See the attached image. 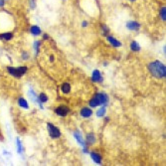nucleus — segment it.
I'll return each instance as SVG.
<instances>
[{
  "label": "nucleus",
  "instance_id": "nucleus-1",
  "mask_svg": "<svg viewBox=\"0 0 166 166\" xmlns=\"http://www.w3.org/2000/svg\"><path fill=\"white\" fill-rule=\"evenodd\" d=\"M148 71L151 74V76L156 79H165L166 77V67L163 63H161L158 60L151 62L147 66Z\"/></svg>",
  "mask_w": 166,
  "mask_h": 166
},
{
  "label": "nucleus",
  "instance_id": "nucleus-2",
  "mask_svg": "<svg viewBox=\"0 0 166 166\" xmlns=\"http://www.w3.org/2000/svg\"><path fill=\"white\" fill-rule=\"evenodd\" d=\"M109 97L107 95V94H105L103 92H99L93 95V97L89 101V105H90V107H101V105H107L109 103Z\"/></svg>",
  "mask_w": 166,
  "mask_h": 166
},
{
  "label": "nucleus",
  "instance_id": "nucleus-3",
  "mask_svg": "<svg viewBox=\"0 0 166 166\" xmlns=\"http://www.w3.org/2000/svg\"><path fill=\"white\" fill-rule=\"evenodd\" d=\"M6 71L11 77L15 79H21L28 71V67L26 66H20V67H7Z\"/></svg>",
  "mask_w": 166,
  "mask_h": 166
},
{
  "label": "nucleus",
  "instance_id": "nucleus-4",
  "mask_svg": "<svg viewBox=\"0 0 166 166\" xmlns=\"http://www.w3.org/2000/svg\"><path fill=\"white\" fill-rule=\"evenodd\" d=\"M47 128H48V132H49L50 137L52 139H58V138L61 137L62 135L61 130H60L59 127L54 125L53 123H47Z\"/></svg>",
  "mask_w": 166,
  "mask_h": 166
},
{
  "label": "nucleus",
  "instance_id": "nucleus-5",
  "mask_svg": "<svg viewBox=\"0 0 166 166\" xmlns=\"http://www.w3.org/2000/svg\"><path fill=\"white\" fill-rule=\"evenodd\" d=\"M69 113H70L69 107H67V105H58V107L55 109V113L58 115V117H67Z\"/></svg>",
  "mask_w": 166,
  "mask_h": 166
},
{
  "label": "nucleus",
  "instance_id": "nucleus-6",
  "mask_svg": "<svg viewBox=\"0 0 166 166\" xmlns=\"http://www.w3.org/2000/svg\"><path fill=\"white\" fill-rule=\"evenodd\" d=\"M27 95H28L29 99H31V101H32L33 103H36L37 105H39L41 109H43V105H42V103H41L40 101H39V97H38V95H37V94H36V93H35V91L33 90L32 88H29V91H28V93H27Z\"/></svg>",
  "mask_w": 166,
  "mask_h": 166
},
{
  "label": "nucleus",
  "instance_id": "nucleus-7",
  "mask_svg": "<svg viewBox=\"0 0 166 166\" xmlns=\"http://www.w3.org/2000/svg\"><path fill=\"white\" fill-rule=\"evenodd\" d=\"M80 115L83 119H90L93 115V109L88 107H82V109L80 111Z\"/></svg>",
  "mask_w": 166,
  "mask_h": 166
},
{
  "label": "nucleus",
  "instance_id": "nucleus-8",
  "mask_svg": "<svg viewBox=\"0 0 166 166\" xmlns=\"http://www.w3.org/2000/svg\"><path fill=\"white\" fill-rule=\"evenodd\" d=\"M126 28L129 31H138L140 29V24L137 21L130 20V21L126 22Z\"/></svg>",
  "mask_w": 166,
  "mask_h": 166
},
{
  "label": "nucleus",
  "instance_id": "nucleus-9",
  "mask_svg": "<svg viewBox=\"0 0 166 166\" xmlns=\"http://www.w3.org/2000/svg\"><path fill=\"white\" fill-rule=\"evenodd\" d=\"M74 137L75 139H76V141L79 143V144L81 145L82 147H87V143H86V140L84 139V137H83L82 133H81L80 131H75L74 132Z\"/></svg>",
  "mask_w": 166,
  "mask_h": 166
},
{
  "label": "nucleus",
  "instance_id": "nucleus-10",
  "mask_svg": "<svg viewBox=\"0 0 166 166\" xmlns=\"http://www.w3.org/2000/svg\"><path fill=\"white\" fill-rule=\"evenodd\" d=\"M107 42L111 45V46H113L115 48H120L122 46V43L120 42V41H119L117 39H115L113 36H111V35H107Z\"/></svg>",
  "mask_w": 166,
  "mask_h": 166
},
{
  "label": "nucleus",
  "instance_id": "nucleus-11",
  "mask_svg": "<svg viewBox=\"0 0 166 166\" xmlns=\"http://www.w3.org/2000/svg\"><path fill=\"white\" fill-rule=\"evenodd\" d=\"M92 81L94 83H101L103 82V75L97 69H95L92 73Z\"/></svg>",
  "mask_w": 166,
  "mask_h": 166
},
{
  "label": "nucleus",
  "instance_id": "nucleus-12",
  "mask_svg": "<svg viewBox=\"0 0 166 166\" xmlns=\"http://www.w3.org/2000/svg\"><path fill=\"white\" fill-rule=\"evenodd\" d=\"M14 38V34L12 32H3L0 34V40L4 42H9Z\"/></svg>",
  "mask_w": 166,
  "mask_h": 166
},
{
  "label": "nucleus",
  "instance_id": "nucleus-13",
  "mask_svg": "<svg viewBox=\"0 0 166 166\" xmlns=\"http://www.w3.org/2000/svg\"><path fill=\"white\" fill-rule=\"evenodd\" d=\"M29 32H30V34L33 35V36L38 37L39 35L42 34V29L39 26H37V25H33V26H31L30 29H29Z\"/></svg>",
  "mask_w": 166,
  "mask_h": 166
},
{
  "label": "nucleus",
  "instance_id": "nucleus-14",
  "mask_svg": "<svg viewBox=\"0 0 166 166\" xmlns=\"http://www.w3.org/2000/svg\"><path fill=\"white\" fill-rule=\"evenodd\" d=\"M91 158L97 164H101V155L99 153L95 152V151H93L91 152Z\"/></svg>",
  "mask_w": 166,
  "mask_h": 166
},
{
  "label": "nucleus",
  "instance_id": "nucleus-15",
  "mask_svg": "<svg viewBox=\"0 0 166 166\" xmlns=\"http://www.w3.org/2000/svg\"><path fill=\"white\" fill-rule=\"evenodd\" d=\"M97 141V138L94 133H88L86 136V143L87 145H93Z\"/></svg>",
  "mask_w": 166,
  "mask_h": 166
},
{
  "label": "nucleus",
  "instance_id": "nucleus-16",
  "mask_svg": "<svg viewBox=\"0 0 166 166\" xmlns=\"http://www.w3.org/2000/svg\"><path fill=\"white\" fill-rule=\"evenodd\" d=\"M18 103V105H19L21 109H29V103L28 101H27L26 99H24V97H19L17 101Z\"/></svg>",
  "mask_w": 166,
  "mask_h": 166
},
{
  "label": "nucleus",
  "instance_id": "nucleus-17",
  "mask_svg": "<svg viewBox=\"0 0 166 166\" xmlns=\"http://www.w3.org/2000/svg\"><path fill=\"white\" fill-rule=\"evenodd\" d=\"M105 113H107V107H105V105H101V107L97 111L95 115H97V117L101 119V117H105Z\"/></svg>",
  "mask_w": 166,
  "mask_h": 166
},
{
  "label": "nucleus",
  "instance_id": "nucleus-18",
  "mask_svg": "<svg viewBox=\"0 0 166 166\" xmlns=\"http://www.w3.org/2000/svg\"><path fill=\"white\" fill-rule=\"evenodd\" d=\"M61 91L64 95H68L71 92V84L70 83H64L61 86Z\"/></svg>",
  "mask_w": 166,
  "mask_h": 166
},
{
  "label": "nucleus",
  "instance_id": "nucleus-19",
  "mask_svg": "<svg viewBox=\"0 0 166 166\" xmlns=\"http://www.w3.org/2000/svg\"><path fill=\"white\" fill-rule=\"evenodd\" d=\"M130 50L135 52V53H137V52H139L140 50H141V47L138 44V42H136V41H131V42H130Z\"/></svg>",
  "mask_w": 166,
  "mask_h": 166
},
{
  "label": "nucleus",
  "instance_id": "nucleus-20",
  "mask_svg": "<svg viewBox=\"0 0 166 166\" xmlns=\"http://www.w3.org/2000/svg\"><path fill=\"white\" fill-rule=\"evenodd\" d=\"M16 145H17V152L19 155H22L24 152V147H23V144H22L21 140L19 138H16Z\"/></svg>",
  "mask_w": 166,
  "mask_h": 166
},
{
  "label": "nucleus",
  "instance_id": "nucleus-21",
  "mask_svg": "<svg viewBox=\"0 0 166 166\" xmlns=\"http://www.w3.org/2000/svg\"><path fill=\"white\" fill-rule=\"evenodd\" d=\"M41 44H42V42H41V41H39V40L35 41V42L33 43V47H34V50H35V53H36V55L39 53V52H40Z\"/></svg>",
  "mask_w": 166,
  "mask_h": 166
},
{
  "label": "nucleus",
  "instance_id": "nucleus-22",
  "mask_svg": "<svg viewBox=\"0 0 166 166\" xmlns=\"http://www.w3.org/2000/svg\"><path fill=\"white\" fill-rule=\"evenodd\" d=\"M38 97H39V101H40L41 103H45L48 101V95L45 94V93H41V94L38 95Z\"/></svg>",
  "mask_w": 166,
  "mask_h": 166
},
{
  "label": "nucleus",
  "instance_id": "nucleus-23",
  "mask_svg": "<svg viewBox=\"0 0 166 166\" xmlns=\"http://www.w3.org/2000/svg\"><path fill=\"white\" fill-rule=\"evenodd\" d=\"M159 15H160L161 20L165 22V20H166V7H165V5L162 6V7L160 8V12H159Z\"/></svg>",
  "mask_w": 166,
  "mask_h": 166
},
{
  "label": "nucleus",
  "instance_id": "nucleus-24",
  "mask_svg": "<svg viewBox=\"0 0 166 166\" xmlns=\"http://www.w3.org/2000/svg\"><path fill=\"white\" fill-rule=\"evenodd\" d=\"M101 31H103V35H105V36H107V35H109V27H107V26L103 25Z\"/></svg>",
  "mask_w": 166,
  "mask_h": 166
},
{
  "label": "nucleus",
  "instance_id": "nucleus-25",
  "mask_svg": "<svg viewBox=\"0 0 166 166\" xmlns=\"http://www.w3.org/2000/svg\"><path fill=\"white\" fill-rule=\"evenodd\" d=\"M21 58H22V60H23V61H28L29 58H30V55H29L28 52H24V53H22Z\"/></svg>",
  "mask_w": 166,
  "mask_h": 166
},
{
  "label": "nucleus",
  "instance_id": "nucleus-26",
  "mask_svg": "<svg viewBox=\"0 0 166 166\" xmlns=\"http://www.w3.org/2000/svg\"><path fill=\"white\" fill-rule=\"evenodd\" d=\"M35 5H36V2H35V0H30V6L31 8H35Z\"/></svg>",
  "mask_w": 166,
  "mask_h": 166
},
{
  "label": "nucleus",
  "instance_id": "nucleus-27",
  "mask_svg": "<svg viewBox=\"0 0 166 166\" xmlns=\"http://www.w3.org/2000/svg\"><path fill=\"white\" fill-rule=\"evenodd\" d=\"M5 0H0V8H2V7H4L5 6Z\"/></svg>",
  "mask_w": 166,
  "mask_h": 166
},
{
  "label": "nucleus",
  "instance_id": "nucleus-28",
  "mask_svg": "<svg viewBox=\"0 0 166 166\" xmlns=\"http://www.w3.org/2000/svg\"><path fill=\"white\" fill-rule=\"evenodd\" d=\"M82 27H88V21H83V23H82Z\"/></svg>",
  "mask_w": 166,
  "mask_h": 166
},
{
  "label": "nucleus",
  "instance_id": "nucleus-29",
  "mask_svg": "<svg viewBox=\"0 0 166 166\" xmlns=\"http://www.w3.org/2000/svg\"><path fill=\"white\" fill-rule=\"evenodd\" d=\"M43 39H44V40L46 39V40H47V39H49V36H48L47 34H44V37H43Z\"/></svg>",
  "mask_w": 166,
  "mask_h": 166
},
{
  "label": "nucleus",
  "instance_id": "nucleus-30",
  "mask_svg": "<svg viewBox=\"0 0 166 166\" xmlns=\"http://www.w3.org/2000/svg\"><path fill=\"white\" fill-rule=\"evenodd\" d=\"M54 59H55V58H54V56H50V61L53 62V61H54Z\"/></svg>",
  "mask_w": 166,
  "mask_h": 166
},
{
  "label": "nucleus",
  "instance_id": "nucleus-31",
  "mask_svg": "<svg viewBox=\"0 0 166 166\" xmlns=\"http://www.w3.org/2000/svg\"><path fill=\"white\" fill-rule=\"evenodd\" d=\"M128 1H130V2H135L136 0H128Z\"/></svg>",
  "mask_w": 166,
  "mask_h": 166
},
{
  "label": "nucleus",
  "instance_id": "nucleus-32",
  "mask_svg": "<svg viewBox=\"0 0 166 166\" xmlns=\"http://www.w3.org/2000/svg\"><path fill=\"white\" fill-rule=\"evenodd\" d=\"M5 1H8V0H5Z\"/></svg>",
  "mask_w": 166,
  "mask_h": 166
}]
</instances>
